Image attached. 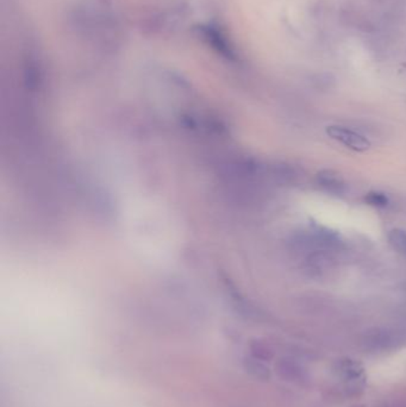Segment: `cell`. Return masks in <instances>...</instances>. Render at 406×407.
I'll return each instance as SVG.
<instances>
[{"instance_id": "277c9868", "label": "cell", "mask_w": 406, "mask_h": 407, "mask_svg": "<svg viewBox=\"0 0 406 407\" xmlns=\"http://www.w3.org/2000/svg\"><path fill=\"white\" fill-rule=\"evenodd\" d=\"M364 202H367L369 205L373 207H378V209H385L389 205V198L382 192H369L364 196Z\"/></svg>"}, {"instance_id": "7a4b0ae2", "label": "cell", "mask_w": 406, "mask_h": 407, "mask_svg": "<svg viewBox=\"0 0 406 407\" xmlns=\"http://www.w3.org/2000/svg\"><path fill=\"white\" fill-rule=\"evenodd\" d=\"M316 181L319 187L325 191L327 193L334 196H344L346 193V182L339 177V173L334 172L331 169H323L317 173Z\"/></svg>"}, {"instance_id": "6da1fadb", "label": "cell", "mask_w": 406, "mask_h": 407, "mask_svg": "<svg viewBox=\"0 0 406 407\" xmlns=\"http://www.w3.org/2000/svg\"><path fill=\"white\" fill-rule=\"evenodd\" d=\"M325 132L331 139L356 153H364L372 147V143L364 135L347 126L329 125L325 128Z\"/></svg>"}, {"instance_id": "3957f363", "label": "cell", "mask_w": 406, "mask_h": 407, "mask_svg": "<svg viewBox=\"0 0 406 407\" xmlns=\"http://www.w3.org/2000/svg\"><path fill=\"white\" fill-rule=\"evenodd\" d=\"M387 242L394 252L406 259V230L394 227L387 232Z\"/></svg>"}, {"instance_id": "5b68a950", "label": "cell", "mask_w": 406, "mask_h": 407, "mask_svg": "<svg viewBox=\"0 0 406 407\" xmlns=\"http://www.w3.org/2000/svg\"><path fill=\"white\" fill-rule=\"evenodd\" d=\"M342 373L347 379H359L364 374V368L359 362L346 360L342 362Z\"/></svg>"}]
</instances>
